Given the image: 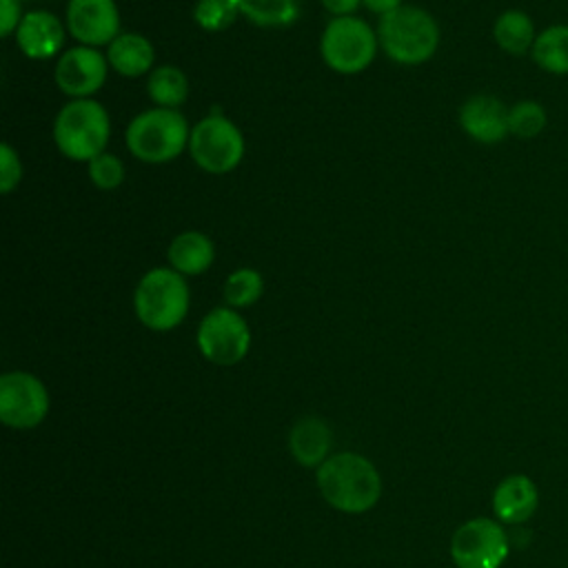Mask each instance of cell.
<instances>
[{
	"label": "cell",
	"mask_w": 568,
	"mask_h": 568,
	"mask_svg": "<svg viewBox=\"0 0 568 568\" xmlns=\"http://www.w3.org/2000/svg\"><path fill=\"white\" fill-rule=\"evenodd\" d=\"M224 300L231 308H244L255 304L264 293V277L255 268H237L224 282Z\"/></svg>",
	"instance_id": "obj_24"
},
{
	"label": "cell",
	"mask_w": 568,
	"mask_h": 568,
	"mask_svg": "<svg viewBox=\"0 0 568 568\" xmlns=\"http://www.w3.org/2000/svg\"><path fill=\"white\" fill-rule=\"evenodd\" d=\"M2 4V27H0V36L7 38L11 33L18 31V24L22 20V11H20V0H0Z\"/></svg>",
	"instance_id": "obj_28"
},
{
	"label": "cell",
	"mask_w": 568,
	"mask_h": 568,
	"mask_svg": "<svg viewBox=\"0 0 568 568\" xmlns=\"http://www.w3.org/2000/svg\"><path fill=\"white\" fill-rule=\"evenodd\" d=\"M537 33L535 20L524 9H506L493 22V40L508 55H530Z\"/></svg>",
	"instance_id": "obj_18"
},
{
	"label": "cell",
	"mask_w": 568,
	"mask_h": 568,
	"mask_svg": "<svg viewBox=\"0 0 568 568\" xmlns=\"http://www.w3.org/2000/svg\"><path fill=\"white\" fill-rule=\"evenodd\" d=\"M508 537L495 519L475 517L462 524L450 539V557L457 568H501L508 557Z\"/></svg>",
	"instance_id": "obj_9"
},
{
	"label": "cell",
	"mask_w": 568,
	"mask_h": 568,
	"mask_svg": "<svg viewBox=\"0 0 568 568\" xmlns=\"http://www.w3.org/2000/svg\"><path fill=\"white\" fill-rule=\"evenodd\" d=\"M548 124V111L541 102L524 98L508 106V133L517 140H535Z\"/></svg>",
	"instance_id": "obj_23"
},
{
	"label": "cell",
	"mask_w": 568,
	"mask_h": 568,
	"mask_svg": "<svg viewBox=\"0 0 568 568\" xmlns=\"http://www.w3.org/2000/svg\"><path fill=\"white\" fill-rule=\"evenodd\" d=\"M532 62L550 75H568V24H548L530 49Z\"/></svg>",
	"instance_id": "obj_20"
},
{
	"label": "cell",
	"mask_w": 568,
	"mask_h": 568,
	"mask_svg": "<svg viewBox=\"0 0 568 568\" xmlns=\"http://www.w3.org/2000/svg\"><path fill=\"white\" fill-rule=\"evenodd\" d=\"M106 69L109 60L95 49V47H71L60 55L55 62V84L58 89L73 98H89L95 91H100L106 82Z\"/></svg>",
	"instance_id": "obj_11"
},
{
	"label": "cell",
	"mask_w": 568,
	"mask_h": 568,
	"mask_svg": "<svg viewBox=\"0 0 568 568\" xmlns=\"http://www.w3.org/2000/svg\"><path fill=\"white\" fill-rule=\"evenodd\" d=\"M240 16L257 27H288L300 16V0H235Z\"/></svg>",
	"instance_id": "obj_22"
},
{
	"label": "cell",
	"mask_w": 568,
	"mask_h": 568,
	"mask_svg": "<svg viewBox=\"0 0 568 568\" xmlns=\"http://www.w3.org/2000/svg\"><path fill=\"white\" fill-rule=\"evenodd\" d=\"M67 31L84 47L111 44L120 36L115 0H69Z\"/></svg>",
	"instance_id": "obj_12"
},
{
	"label": "cell",
	"mask_w": 568,
	"mask_h": 568,
	"mask_svg": "<svg viewBox=\"0 0 568 568\" xmlns=\"http://www.w3.org/2000/svg\"><path fill=\"white\" fill-rule=\"evenodd\" d=\"M20 2H22V0H20Z\"/></svg>",
	"instance_id": "obj_31"
},
{
	"label": "cell",
	"mask_w": 568,
	"mask_h": 568,
	"mask_svg": "<svg viewBox=\"0 0 568 568\" xmlns=\"http://www.w3.org/2000/svg\"><path fill=\"white\" fill-rule=\"evenodd\" d=\"M191 129L175 109H149L138 113L126 129V149L133 158L162 164L175 160L189 146Z\"/></svg>",
	"instance_id": "obj_5"
},
{
	"label": "cell",
	"mask_w": 568,
	"mask_h": 568,
	"mask_svg": "<svg viewBox=\"0 0 568 568\" xmlns=\"http://www.w3.org/2000/svg\"><path fill=\"white\" fill-rule=\"evenodd\" d=\"M146 91H149V98L155 102V106L175 109L189 95V80L184 71H180L178 67L162 64L153 69V73L149 75Z\"/></svg>",
	"instance_id": "obj_21"
},
{
	"label": "cell",
	"mask_w": 568,
	"mask_h": 568,
	"mask_svg": "<svg viewBox=\"0 0 568 568\" xmlns=\"http://www.w3.org/2000/svg\"><path fill=\"white\" fill-rule=\"evenodd\" d=\"M317 486L333 508L355 515L373 508L382 493L379 473L355 453H337L320 464Z\"/></svg>",
	"instance_id": "obj_1"
},
{
	"label": "cell",
	"mask_w": 568,
	"mask_h": 568,
	"mask_svg": "<svg viewBox=\"0 0 568 568\" xmlns=\"http://www.w3.org/2000/svg\"><path fill=\"white\" fill-rule=\"evenodd\" d=\"M240 16L235 0H197L193 18L204 31H224Z\"/></svg>",
	"instance_id": "obj_25"
},
{
	"label": "cell",
	"mask_w": 568,
	"mask_h": 568,
	"mask_svg": "<svg viewBox=\"0 0 568 568\" xmlns=\"http://www.w3.org/2000/svg\"><path fill=\"white\" fill-rule=\"evenodd\" d=\"M377 47V31L357 16L333 18L320 40L322 60L346 75L364 71L373 62Z\"/></svg>",
	"instance_id": "obj_6"
},
{
	"label": "cell",
	"mask_w": 568,
	"mask_h": 568,
	"mask_svg": "<svg viewBox=\"0 0 568 568\" xmlns=\"http://www.w3.org/2000/svg\"><path fill=\"white\" fill-rule=\"evenodd\" d=\"M291 453L304 466H317L326 462L331 448V430L320 417H304L291 430Z\"/></svg>",
	"instance_id": "obj_19"
},
{
	"label": "cell",
	"mask_w": 568,
	"mask_h": 568,
	"mask_svg": "<svg viewBox=\"0 0 568 568\" xmlns=\"http://www.w3.org/2000/svg\"><path fill=\"white\" fill-rule=\"evenodd\" d=\"M49 410L44 384L24 371L0 377V419L11 428H33Z\"/></svg>",
	"instance_id": "obj_10"
},
{
	"label": "cell",
	"mask_w": 568,
	"mask_h": 568,
	"mask_svg": "<svg viewBox=\"0 0 568 568\" xmlns=\"http://www.w3.org/2000/svg\"><path fill=\"white\" fill-rule=\"evenodd\" d=\"M362 4L379 16H386L390 11H395L397 7H402V0H362Z\"/></svg>",
	"instance_id": "obj_30"
},
{
	"label": "cell",
	"mask_w": 568,
	"mask_h": 568,
	"mask_svg": "<svg viewBox=\"0 0 568 568\" xmlns=\"http://www.w3.org/2000/svg\"><path fill=\"white\" fill-rule=\"evenodd\" d=\"M16 42L31 60H49L64 44V24L49 11H27L18 24Z\"/></svg>",
	"instance_id": "obj_14"
},
{
	"label": "cell",
	"mask_w": 568,
	"mask_h": 568,
	"mask_svg": "<svg viewBox=\"0 0 568 568\" xmlns=\"http://www.w3.org/2000/svg\"><path fill=\"white\" fill-rule=\"evenodd\" d=\"M133 311L151 331H171L189 313V284L175 268L158 266L142 275L133 293Z\"/></svg>",
	"instance_id": "obj_4"
},
{
	"label": "cell",
	"mask_w": 568,
	"mask_h": 568,
	"mask_svg": "<svg viewBox=\"0 0 568 568\" xmlns=\"http://www.w3.org/2000/svg\"><path fill=\"white\" fill-rule=\"evenodd\" d=\"M171 268L182 275H200L215 260L213 240L200 231H184L173 237L166 251Z\"/></svg>",
	"instance_id": "obj_17"
},
{
	"label": "cell",
	"mask_w": 568,
	"mask_h": 568,
	"mask_svg": "<svg viewBox=\"0 0 568 568\" xmlns=\"http://www.w3.org/2000/svg\"><path fill=\"white\" fill-rule=\"evenodd\" d=\"M89 178L100 191H113L124 182V164L118 155L104 151L89 162Z\"/></svg>",
	"instance_id": "obj_26"
},
{
	"label": "cell",
	"mask_w": 568,
	"mask_h": 568,
	"mask_svg": "<svg viewBox=\"0 0 568 568\" xmlns=\"http://www.w3.org/2000/svg\"><path fill=\"white\" fill-rule=\"evenodd\" d=\"M22 178V162L11 144H0V191L11 193Z\"/></svg>",
	"instance_id": "obj_27"
},
{
	"label": "cell",
	"mask_w": 568,
	"mask_h": 568,
	"mask_svg": "<svg viewBox=\"0 0 568 568\" xmlns=\"http://www.w3.org/2000/svg\"><path fill=\"white\" fill-rule=\"evenodd\" d=\"M200 353L220 366H231L244 359L251 346L246 320L231 306L209 311L197 326Z\"/></svg>",
	"instance_id": "obj_8"
},
{
	"label": "cell",
	"mask_w": 568,
	"mask_h": 568,
	"mask_svg": "<svg viewBox=\"0 0 568 568\" xmlns=\"http://www.w3.org/2000/svg\"><path fill=\"white\" fill-rule=\"evenodd\" d=\"M539 506L537 484L528 475H508L504 477L493 493V513L501 524H524L528 521Z\"/></svg>",
	"instance_id": "obj_15"
},
{
	"label": "cell",
	"mask_w": 568,
	"mask_h": 568,
	"mask_svg": "<svg viewBox=\"0 0 568 568\" xmlns=\"http://www.w3.org/2000/svg\"><path fill=\"white\" fill-rule=\"evenodd\" d=\"M189 153L202 171L222 175L242 162L244 135L229 118L209 113L191 129Z\"/></svg>",
	"instance_id": "obj_7"
},
{
	"label": "cell",
	"mask_w": 568,
	"mask_h": 568,
	"mask_svg": "<svg viewBox=\"0 0 568 568\" xmlns=\"http://www.w3.org/2000/svg\"><path fill=\"white\" fill-rule=\"evenodd\" d=\"M106 60H109V67L115 69L120 75L138 78L153 67L155 49L144 36L126 31V33H120L106 47Z\"/></svg>",
	"instance_id": "obj_16"
},
{
	"label": "cell",
	"mask_w": 568,
	"mask_h": 568,
	"mask_svg": "<svg viewBox=\"0 0 568 568\" xmlns=\"http://www.w3.org/2000/svg\"><path fill=\"white\" fill-rule=\"evenodd\" d=\"M109 138L111 120L98 100H69L55 115L53 142L69 160L91 162L106 151Z\"/></svg>",
	"instance_id": "obj_3"
},
{
	"label": "cell",
	"mask_w": 568,
	"mask_h": 568,
	"mask_svg": "<svg viewBox=\"0 0 568 568\" xmlns=\"http://www.w3.org/2000/svg\"><path fill=\"white\" fill-rule=\"evenodd\" d=\"M459 126L479 144H497L508 133V106L493 93H475L459 106Z\"/></svg>",
	"instance_id": "obj_13"
},
{
	"label": "cell",
	"mask_w": 568,
	"mask_h": 568,
	"mask_svg": "<svg viewBox=\"0 0 568 568\" xmlns=\"http://www.w3.org/2000/svg\"><path fill=\"white\" fill-rule=\"evenodd\" d=\"M362 0H322L324 9L328 13H333L335 18H342V16H353V11L359 7Z\"/></svg>",
	"instance_id": "obj_29"
},
{
	"label": "cell",
	"mask_w": 568,
	"mask_h": 568,
	"mask_svg": "<svg viewBox=\"0 0 568 568\" xmlns=\"http://www.w3.org/2000/svg\"><path fill=\"white\" fill-rule=\"evenodd\" d=\"M377 42L397 64H422L439 47V27L435 18L419 7L402 4L379 18Z\"/></svg>",
	"instance_id": "obj_2"
}]
</instances>
